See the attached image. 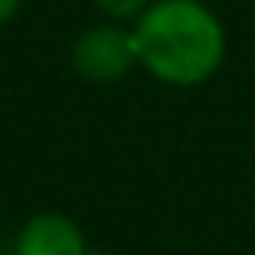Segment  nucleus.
I'll return each instance as SVG.
<instances>
[{"label":"nucleus","instance_id":"1","mask_svg":"<svg viewBox=\"0 0 255 255\" xmlns=\"http://www.w3.org/2000/svg\"><path fill=\"white\" fill-rule=\"evenodd\" d=\"M139 68L168 87L210 81L226 58V29L204 0H152L132 23Z\"/></svg>","mask_w":255,"mask_h":255},{"label":"nucleus","instance_id":"2","mask_svg":"<svg viewBox=\"0 0 255 255\" xmlns=\"http://www.w3.org/2000/svg\"><path fill=\"white\" fill-rule=\"evenodd\" d=\"M75 71L91 84H117L139 65L136 39L132 29H123L120 23H97L87 26L75 39L71 49Z\"/></svg>","mask_w":255,"mask_h":255},{"label":"nucleus","instance_id":"3","mask_svg":"<svg viewBox=\"0 0 255 255\" xmlns=\"http://www.w3.org/2000/svg\"><path fill=\"white\" fill-rule=\"evenodd\" d=\"M84 233L65 213H36L16 236L13 255H84Z\"/></svg>","mask_w":255,"mask_h":255},{"label":"nucleus","instance_id":"4","mask_svg":"<svg viewBox=\"0 0 255 255\" xmlns=\"http://www.w3.org/2000/svg\"><path fill=\"white\" fill-rule=\"evenodd\" d=\"M91 3L97 6L107 19H113V23H126V19H139V16H142L145 6H149L152 0H91Z\"/></svg>","mask_w":255,"mask_h":255},{"label":"nucleus","instance_id":"5","mask_svg":"<svg viewBox=\"0 0 255 255\" xmlns=\"http://www.w3.org/2000/svg\"><path fill=\"white\" fill-rule=\"evenodd\" d=\"M19 3H23V0H0V26H6L13 16H16Z\"/></svg>","mask_w":255,"mask_h":255},{"label":"nucleus","instance_id":"6","mask_svg":"<svg viewBox=\"0 0 255 255\" xmlns=\"http://www.w3.org/2000/svg\"><path fill=\"white\" fill-rule=\"evenodd\" d=\"M84 255H107V252H91V249H87V252H84Z\"/></svg>","mask_w":255,"mask_h":255}]
</instances>
